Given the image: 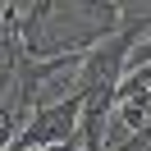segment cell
I'll return each instance as SVG.
<instances>
[{
  "label": "cell",
  "instance_id": "6da1fadb",
  "mask_svg": "<svg viewBox=\"0 0 151 151\" xmlns=\"http://www.w3.org/2000/svg\"><path fill=\"white\" fill-rule=\"evenodd\" d=\"M78 128H83V92H69V96H55V101H41L32 110V119L19 128L9 151L64 147V142H78Z\"/></svg>",
  "mask_w": 151,
  "mask_h": 151
}]
</instances>
